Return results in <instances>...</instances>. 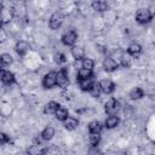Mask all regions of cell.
I'll use <instances>...</instances> for the list:
<instances>
[{"label": "cell", "instance_id": "obj_1", "mask_svg": "<svg viewBox=\"0 0 155 155\" xmlns=\"http://www.w3.org/2000/svg\"><path fill=\"white\" fill-rule=\"evenodd\" d=\"M64 21V16L61 12H54L50 18V28L51 29H58Z\"/></svg>", "mask_w": 155, "mask_h": 155}, {"label": "cell", "instance_id": "obj_2", "mask_svg": "<svg viewBox=\"0 0 155 155\" xmlns=\"http://www.w3.org/2000/svg\"><path fill=\"white\" fill-rule=\"evenodd\" d=\"M42 85H44V87H46V88H51V87H53L54 85H57V73L51 71V73L46 74L45 78H44Z\"/></svg>", "mask_w": 155, "mask_h": 155}, {"label": "cell", "instance_id": "obj_3", "mask_svg": "<svg viewBox=\"0 0 155 155\" xmlns=\"http://www.w3.org/2000/svg\"><path fill=\"white\" fill-rule=\"evenodd\" d=\"M136 19L139 22V23H147L151 19V13L149 10L147 8H140L137 11L136 13Z\"/></svg>", "mask_w": 155, "mask_h": 155}, {"label": "cell", "instance_id": "obj_4", "mask_svg": "<svg viewBox=\"0 0 155 155\" xmlns=\"http://www.w3.org/2000/svg\"><path fill=\"white\" fill-rule=\"evenodd\" d=\"M119 107H120L119 102H117L116 99L111 98V99H109V101L107 102V104H105V111H107L109 115H115V114L117 113V110H119Z\"/></svg>", "mask_w": 155, "mask_h": 155}, {"label": "cell", "instance_id": "obj_5", "mask_svg": "<svg viewBox=\"0 0 155 155\" xmlns=\"http://www.w3.org/2000/svg\"><path fill=\"white\" fill-rule=\"evenodd\" d=\"M62 41L64 45H68V46L74 45V42L76 41V33L74 30H69V31L64 33L62 36Z\"/></svg>", "mask_w": 155, "mask_h": 155}, {"label": "cell", "instance_id": "obj_6", "mask_svg": "<svg viewBox=\"0 0 155 155\" xmlns=\"http://www.w3.org/2000/svg\"><path fill=\"white\" fill-rule=\"evenodd\" d=\"M68 84H69V79H68V75H67L65 70H61L57 74V85L61 86V87H65Z\"/></svg>", "mask_w": 155, "mask_h": 155}, {"label": "cell", "instance_id": "obj_7", "mask_svg": "<svg viewBox=\"0 0 155 155\" xmlns=\"http://www.w3.org/2000/svg\"><path fill=\"white\" fill-rule=\"evenodd\" d=\"M99 85H101V88H102V91L104 93H111L114 91V88H115V85L110 80H102L99 82Z\"/></svg>", "mask_w": 155, "mask_h": 155}, {"label": "cell", "instance_id": "obj_8", "mask_svg": "<svg viewBox=\"0 0 155 155\" xmlns=\"http://www.w3.org/2000/svg\"><path fill=\"white\" fill-rule=\"evenodd\" d=\"M117 67H119V64L113 58H107L104 61V63H103V68L107 71H114V70L117 69Z\"/></svg>", "mask_w": 155, "mask_h": 155}, {"label": "cell", "instance_id": "obj_9", "mask_svg": "<svg viewBox=\"0 0 155 155\" xmlns=\"http://www.w3.org/2000/svg\"><path fill=\"white\" fill-rule=\"evenodd\" d=\"M78 124H79V121L75 119V117H73V116H68L65 120H64V127L67 128V130H75L76 127H78Z\"/></svg>", "mask_w": 155, "mask_h": 155}, {"label": "cell", "instance_id": "obj_10", "mask_svg": "<svg viewBox=\"0 0 155 155\" xmlns=\"http://www.w3.org/2000/svg\"><path fill=\"white\" fill-rule=\"evenodd\" d=\"M28 50H29L28 42H25V41H19V42H17V45H16V51H17L18 54L23 56V54H25V53L28 52Z\"/></svg>", "mask_w": 155, "mask_h": 155}, {"label": "cell", "instance_id": "obj_11", "mask_svg": "<svg viewBox=\"0 0 155 155\" xmlns=\"http://www.w3.org/2000/svg\"><path fill=\"white\" fill-rule=\"evenodd\" d=\"M1 80H2L4 84L10 85V84H12V82L15 81V76H13L12 73H10V71H7V70H2V71H1Z\"/></svg>", "mask_w": 155, "mask_h": 155}, {"label": "cell", "instance_id": "obj_12", "mask_svg": "<svg viewBox=\"0 0 155 155\" xmlns=\"http://www.w3.org/2000/svg\"><path fill=\"white\" fill-rule=\"evenodd\" d=\"M71 56H73L76 61L82 59V58H84V56H85L84 48H81V47H79V46H74V47L71 48Z\"/></svg>", "mask_w": 155, "mask_h": 155}, {"label": "cell", "instance_id": "obj_13", "mask_svg": "<svg viewBox=\"0 0 155 155\" xmlns=\"http://www.w3.org/2000/svg\"><path fill=\"white\" fill-rule=\"evenodd\" d=\"M56 117L58 119V120H61V121H64L69 115H68V110L64 108V107H58V109L56 110Z\"/></svg>", "mask_w": 155, "mask_h": 155}, {"label": "cell", "instance_id": "obj_14", "mask_svg": "<svg viewBox=\"0 0 155 155\" xmlns=\"http://www.w3.org/2000/svg\"><path fill=\"white\" fill-rule=\"evenodd\" d=\"M92 7H93L96 11L102 12V11H105V10H107L108 5H107V2H105L104 0H96V1L92 2Z\"/></svg>", "mask_w": 155, "mask_h": 155}, {"label": "cell", "instance_id": "obj_15", "mask_svg": "<svg viewBox=\"0 0 155 155\" xmlns=\"http://www.w3.org/2000/svg\"><path fill=\"white\" fill-rule=\"evenodd\" d=\"M93 84H94V82L92 81V79H91V78L80 80V87H81V90H84V91H90V90H91V87L93 86Z\"/></svg>", "mask_w": 155, "mask_h": 155}, {"label": "cell", "instance_id": "obj_16", "mask_svg": "<svg viewBox=\"0 0 155 155\" xmlns=\"http://www.w3.org/2000/svg\"><path fill=\"white\" fill-rule=\"evenodd\" d=\"M128 54H132V56H137L142 52V47L139 44H131L128 46V50H127Z\"/></svg>", "mask_w": 155, "mask_h": 155}, {"label": "cell", "instance_id": "obj_17", "mask_svg": "<svg viewBox=\"0 0 155 155\" xmlns=\"http://www.w3.org/2000/svg\"><path fill=\"white\" fill-rule=\"evenodd\" d=\"M117 124H119V119H117V116H115V115H110V116L105 120V126H107L108 128H114V127L117 126Z\"/></svg>", "mask_w": 155, "mask_h": 155}, {"label": "cell", "instance_id": "obj_18", "mask_svg": "<svg viewBox=\"0 0 155 155\" xmlns=\"http://www.w3.org/2000/svg\"><path fill=\"white\" fill-rule=\"evenodd\" d=\"M59 104L56 103V102H48L46 105H45V113L46 114H53L56 113V110L58 109Z\"/></svg>", "mask_w": 155, "mask_h": 155}, {"label": "cell", "instance_id": "obj_19", "mask_svg": "<svg viewBox=\"0 0 155 155\" xmlns=\"http://www.w3.org/2000/svg\"><path fill=\"white\" fill-rule=\"evenodd\" d=\"M53 134H54V130H53V127H51V126L46 127V128L41 132V137H42V139H45V140L51 139V138L53 137Z\"/></svg>", "mask_w": 155, "mask_h": 155}, {"label": "cell", "instance_id": "obj_20", "mask_svg": "<svg viewBox=\"0 0 155 155\" xmlns=\"http://www.w3.org/2000/svg\"><path fill=\"white\" fill-rule=\"evenodd\" d=\"M88 130H90L91 133H99L102 131V125L98 121H92L88 125Z\"/></svg>", "mask_w": 155, "mask_h": 155}, {"label": "cell", "instance_id": "obj_21", "mask_svg": "<svg viewBox=\"0 0 155 155\" xmlns=\"http://www.w3.org/2000/svg\"><path fill=\"white\" fill-rule=\"evenodd\" d=\"M79 79L80 80H82V79H88V78H91L92 76V69H87V68H81L80 70H79Z\"/></svg>", "mask_w": 155, "mask_h": 155}, {"label": "cell", "instance_id": "obj_22", "mask_svg": "<svg viewBox=\"0 0 155 155\" xmlns=\"http://www.w3.org/2000/svg\"><path fill=\"white\" fill-rule=\"evenodd\" d=\"M143 94H144V92H143L139 87H136V88H133V90L130 92V97H131L132 99H139V98L143 97Z\"/></svg>", "mask_w": 155, "mask_h": 155}, {"label": "cell", "instance_id": "obj_23", "mask_svg": "<svg viewBox=\"0 0 155 155\" xmlns=\"http://www.w3.org/2000/svg\"><path fill=\"white\" fill-rule=\"evenodd\" d=\"M101 91H102L101 85H99V84H97V82H94V84H93V86L91 87V90H90L88 92L91 93V96H92V97H98V96H99V93H101Z\"/></svg>", "mask_w": 155, "mask_h": 155}, {"label": "cell", "instance_id": "obj_24", "mask_svg": "<svg viewBox=\"0 0 155 155\" xmlns=\"http://www.w3.org/2000/svg\"><path fill=\"white\" fill-rule=\"evenodd\" d=\"M99 139H101L99 133H91V136H90V143H91V145L96 147V145L98 144Z\"/></svg>", "mask_w": 155, "mask_h": 155}, {"label": "cell", "instance_id": "obj_25", "mask_svg": "<svg viewBox=\"0 0 155 155\" xmlns=\"http://www.w3.org/2000/svg\"><path fill=\"white\" fill-rule=\"evenodd\" d=\"M1 63L2 65H8L12 63V57L8 54V53H4L1 54Z\"/></svg>", "mask_w": 155, "mask_h": 155}, {"label": "cell", "instance_id": "obj_26", "mask_svg": "<svg viewBox=\"0 0 155 155\" xmlns=\"http://www.w3.org/2000/svg\"><path fill=\"white\" fill-rule=\"evenodd\" d=\"M82 67H84V68H87V69H92V68H93V61L90 59V58H84V61H82Z\"/></svg>", "mask_w": 155, "mask_h": 155}, {"label": "cell", "instance_id": "obj_27", "mask_svg": "<svg viewBox=\"0 0 155 155\" xmlns=\"http://www.w3.org/2000/svg\"><path fill=\"white\" fill-rule=\"evenodd\" d=\"M56 62H58V63H62V62H65V58H64V54H62V53H57V54H56Z\"/></svg>", "mask_w": 155, "mask_h": 155}, {"label": "cell", "instance_id": "obj_28", "mask_svg": "<svg viewBox=\"0 0 155 155\" xmlns=\"http://www.w3.org/2000/svg\"><path fill=\"white\" fill-rule=\"evenodd\" d=\"M7 140H8V137H7L5 133H1V134H0V143H1V144H5Z\"/></svg>", "mask_w": 155, "mask_h": 155}]
</instances>
